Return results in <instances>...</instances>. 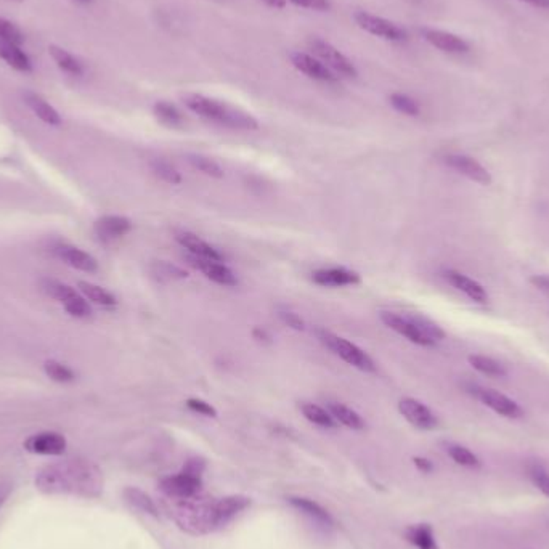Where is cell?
Masks as SVG:
<instances>
[{
  "mask_svg": "<svg viewBox=\"0 0 549 549\" xmlns=\"http://www.w3.org/2000/svg\"><path fill=\"white\" fill-rule=\"evenodd\" d=\"M414 464H416V467L419 471H423V472H430L434 469V466H432V462H430L429 460H426V458H414Z\"/></svg>",
  "mask_w": 549,
  "mask_h": 549,
  "instance_id": "bcb514c9",
  "label": "cell"
},
{
  "mask_svg": "<svg viewBox=\"0 0 549 549\" xmlns=\"http://www.w3.org/2000/svg\"><path fill=\"white\" fill-rule=\"evenodd\" d=\"M204 464L198 460H190L185 469L174 476L164 477L159 482L161 492L166 498H186L201 492V472Z\"/></svg>",
  "mask_w": 549,
  "mask_h": 549,
  "instance_id": "5b68a950",
  "label": "cell"
},
{
  "mask_svg": "<svg viewBox=\"0 0 549 549\" xmlns=\"http://www.w3.org/2000/svg\"><path fill=\"white\" fill-rule=\"evenodd\" d=\"M183 103L190 111L195 115L204 117V119L217 122L220 126H227L231 129H243V131H256L259 127V124L244 111L235 110L228 105L217 101L209 96L199 95V94H190L183 96Z\"/></svg>",
  "mask_w": 549,
  "mask_h": 549,
  "instance_id": "3957f363",
  "label": "cell"
},
{
  "mask_svg": "<svg viewBox=\"0 0 549 549\" xmlns=\"http://www.w3.org/2000/svg\"><path fill=\"white\" fill-rule=\"evenodd\" d=\"M466 390L469 392L472 397H476L477 400H481L483 405L492 408L499 416L509 419H519L524 416V410H522L519 403L514 402L513 398L506 397L502 392L495 389H485V387H481L477 384H467Z\"/></svg>",
  "mask_w": 549,
  "mask_h": 549,
  "instance_id": "52a82bcc",
  "label": "cell"
},
{
  "mask_svg": "<svg viewBox=\"0 0 549 549\" xmlns=\"http://www.w3.org/2000/svg\"><path fill=\"white\" fill-rule=\"evenodd\" d=\"M63 307L66 309L69 315L76 316V319H87V316L92 315V309H90V305L87 304V300H85L84 298H80L79 294L74 295V298H71L69 300H66V302L63 304Z\"/></svg>",
  "mask_w": 549,
  "mask_h": 549,
  "instance_id": "f35d334b",
  "label": "cell"
},
{
  "mask_svg": "<svg viewBox=\"0 0 549 549\" xmlns=\"http://www.w3.org/2000/svg\"><path fill=\"white\" fill-rule=\"evenodd\" d=\"M289 58L293 66L298 69V71L305 74L307 78L320 80V82H337L339 76H336V74L332 73L330 68L325 66L316 57L309 55V53L304 52H293Z\"/></svg>",
  "mask_w": 549,
  "mask_h": 549,
  "instance_id": "7c38bea8",
  "label": "cell"
},
{
  "mask_svg": "<svg viewBox=\"0 0 549 549\" xmlns=\"http://www.w3.org/2000/svg\"><path fill=\"white\" fill-rule=\"evenodd\" d=\"M444 277L455 289L461 291L462 294H466L467 298L477 304H485L488 300V294L485 288L481 283H477L476 279L467 277V274L458 272V270H446L444 272Z\"/></svg>",
  "mask_w": 549,
  "mask_h": 549,
  "instance_id": "ac0fdd59",
  "label": "cell"
},
{
  "mask_svg": "<svg viewBox=\"0 0 549 549\" xmlns=\"http://www.w3.org/2000/svg\"><path fill=\"white\" fill-rule=\"evenodd\" d=\"M446 451L451 460H453L456 464L464 466V467H478L481 466V460L472 453L469 448L461 445H448L446 446Z\"/></svg>",
  "mask_w": 549,
  "mask_h": 549,
  "instance_id": "8d00e7d4",
  "label": "cell"
},
{
  "mask_svg": "<svg viewBox=\"0 0 549 549\" xmlns=\"http://www.w3.org/2000/svg\"><path fill=\"white\" fill-rule=\"evenodd\" d=\"M0 58L20 73H31L32 63L31 58L26 55L24 50H21L20 45L12 44V42L0 41Z\"/></svg>",
  "mask_w": 549,
  "mask_h": 549,
  "instance_id": "603a6c76",
  "label": "cell"
},
{
  "mask_svg": "<svg viewBox=\"0 0 549 549\" xmlns=\"http://www.w3.org/2000/svg\"><path fill=\"white\" fill-rule=\"evenodd\" d=\"M254 337L259 339V341H267V339H270V336L267 335V331L261 330V328H256L254 330Z\"/></svg>",
  "mask_w": 549,
  "mask_h": 549,
  "instance_id": "f907efd6",
  "label": "cell"
},
{
  "mask_svg": "<svg viewBox=\"0 0 549 549\" xmlns=\"http://www.w3.org/2000/svg\"><path fill=\"white\" fill-rule=\"evenodd\" d=\"M78 2H84V3H87V2H90V0H78Z\"/></svg>",
  "mask_w": 549,
  "mask_h": 549,
  "instance_id": "816d5d0a",
  "label": "cell"
},
{
  "mask_svg": "<svg viewBox=\"0 0 549 549\" xmlns=\"http://www.w3.org/2000/svg\"><path fill=\"white\" fill-rule=\"evenodd\" d=\"M289 2L298 5V7L315 10V12H328L331 8L330 0H289Z\"/></svg>",
  "mask_w": 549,
  "mask_h": 549,
  "instance_id": "ee69618b",
  "label": "cell"
},
{
  "mask_svg": "<svg viewBox=\"0 0 549 549\" xmlns=\"http://www.w3.org/2000/svg\"><path fill=\"white\" fill-rule=\"evenodd\" d=\"M186 407L190 408L191 411L203 414V416H207V418L217 416V410H215L211 403H207L206 400H201V398H188Z\"/></svg>",
  "mask_w": 549,
  "mask_h": 549,
  "instance_id": "b9f144b4",
  "label": "cell"
},
{
  "mask_svg": "<svg viewBox=\"0 0 549 549\" xmlns=\"http://www.w3.org/2000/svg\"><path fill=\"white\" fill-rule=\"evenodd\" d=\"M10 485L8 483H0V508H2V504L5 503V499L8 498V495H10Z\"/></svg>",
  "mask_w": 549,
  "mask_h": 549,
  "instance_id": "c3c4849f",
  "label": "cell"
},
{
  "mask_svg": "<svg viewBox=\"0 0 549 549\" xmlns=\"http://www.w3.org/2000/svg\"><path fill=\"white\" fill-rule=\"evenodd\" d=\"M398 411L408 423L416 429L421 430H432L437 427L439 419L432 413L429 407L424 405L423 402L416 400V398L405 397L398 402Z\"/></svg>",
  "mask_w": 549,
  "mask_h": 549,
  "instance_id": "30bf717a",
  "label": "cell"
},
{
  "mask_svg": "<svg viewBox=\"0 0 549 549\" xmlns=\"http://www.w3.org/2000/svg\"><path fill=\"white\" fill-rule=\"evenodd\" d=\"M530 283L534 284L536 289H540L541 293L549 295V277L548 274H534V277L530 278Z\"/></svg>",
  "mask_w": 549,
  "mask_h": 549,
  "instance_id": "f6af8a7d",
  "label": "cell"
},
{
  "mask_svg": "<svg viewBox=\"0 0 549 549\" xmlns=\"http://www.w3.org/2000/svg\"><path fill=\"white\" fill-rule=\"evenodd\" d=\"M175 240L183 249H186L190 252V256L199 257V259H207V261H219L224 262V257L220 252L215 249L212 244H209L207 241H204L201 236H198L191 231L180 230L175 233Z\"/></svg>",
  "mask_w": 549,
  "mask_h": 549,
  "instance_id": "2e32d148",
  "label": "cell"
},
{
  "mask_svg": "<svg viewBox=\"0 0 549 549\" xmlns=\"http://www.w3.org/2000/svg\"><path fill=\"white\" fill-rule=\"evenodd\" d=\"M355 23L358 24V28L369 32L376 37H381L384 41L390 42H402L407 39L405 29H402L400 26H397L392 21L382 18V16H376L369 12H357L353 15Z\"/></svg>",
  "mask_w": 549,
  "mask_h": 549,
  "instance_id": "9c48e42d",
  "label": "cell"
},
{
  "mask_svg": "<svg viewBox=\"0 0 549 549\" xmlns=\"http://www.w3.org/2000/svg\"><path fill=\"white\" fill-rule=\"evenodd\" d=\"M328 411L331 413V416L335 418V421L337 424H342V426H346L349 429L362 430L366 426L365 419L360 416L357 411L352 410V408L344 405V403H337V402L328 403Z\"/></svg>",
  "mask_w": 549,
  "mask_h": 549,
  "instance_id": "cb8c5ba5",
  "label": "cell"
},
{
  "mask_svg": "<svg viewBox=\"0 0 549 549\" xmlns=\"http://www.w3.org/2000/svg\"><path fill=\"white\" fill-rule=\"evenodd\" d=\"M94 230L98 240L110 243V241L126 236L132 230V222L131 219L122 217V215H103L96 220Z\"/></svg>",
  "mask_w": 549,
  "mask_h": 549,
  "instance_id": "e0dca14e",
  "label": "cell"
},
{
  "mask_svg": "<svg viewBox=\"0 0 549 549\" xmlns=\"http://www.w3.org/2000/svg\"><path fill=\"white\" fill-rule=\"evenodd\" d=\"M153 112L154 116L158 117V121L163 122L164 126L179 127L183 122L182 112L177 110L175 105L169 103V101H158V103L153 106Z\"/></svg>",
  "mask_w": 549,
  "mask_h": 549,
  "instance_id": "1f68e13d",
  "label": "cell"
},
{
  "mask_svg": "<svg viewBox=\"0 0 549 549\" xmlns=\"http://www.w3.org/2000/svg\"><path fill=\"white\" fill-rule=\"evenodd\" d=\"M188 263L195 267L196 270L201 272L207 279H211V281H214L215 284H220V286L233 288V286H236V284H238V278H236V274L231 272L224 262L199 259V257L190 256L188 257Z\"/></svg>",
  "mask_w": 549,
  "mask_h": 549,
  "instance_id": "4fadbf2b",
  "label": "cell"
},
{
  "mask_svg": "<svg viewBox=\"0 0 549 549\" xmlns=\"http://www.w3.org/2000/svg\"><path fill=\"white\" fill-rule=\"evenodd\" d=\"M44 371L45 374L55 382H71L76 378L74 371L71 368H68L66 365H63L57 360H47L44 363Z\"/></svg>",
  "mask_w": 549,
  "mask_h": 549,
  "instance_id": "74e56055",
  "label": "cell"
},
{
  "mask_svg": "<svg viewBox=\"0 0 549 549\" xmlns=\"http://www.w3.org/2000/svg\"><path fill=\"white\" fill-rule=\"evenodd\" d=\"M41 288L47 295H50L52 299H55L61 304H64L66 300L74 298V295H78L76 291H74L71 286H68V284L57 281V279H50V278L42 279Z\"/></svg>",
  "mask_w": 549,
  "mask_h": 549,
  "instance_id": "d6a6232c",
  "label": "cell"
},
{
  "mask_svg": "<svg viewBox=\"0 0 549 549\" xmlns=\"http://www.w3.org/2000/svg\"><path fill=\"white\" fill-rule=\"evenodd\" d=\"M79 289L85 298H87L90 302H94L96 305L101 307H115L117 304V300L115 295H112L110 291H106L105 288L96 286L94 283L89 281H79Z\"/></svg>",
  "mask_w": 549,
  "mask_h": 549,
  "instance_id": "f546056e",
  "label": "cell"
},
{
  "mask_svg": "<svg viewBox=\"0 0 549 549\" xmlns=\"http://www.w3.org/2000/svg\"><path fill=\"white\" fill-rule=\"evenodd\" d=\"M36 488L45 495L98 498L103 493V474L98 466L82 458L53 462L37 472Z\"/></svg>",
  "mask_w": 549,
  "mask_h": 549,
  "instance_id": "6da1fadb",
  "label": "cell"
},
{
  "mask_svg": "<svg viewBox=\"0 0 549 549\" xmlns=\"http://www.w3.org/2000/svg\"><path fill=\"white\" fill-rule=\"evenodd\" d=\"M152 169L154 172L156 177H159L161 180H164L169 185H180L183 182V177L179 170H177L175 166H172L170 163L164 159H154L152 161Z\"/></svg>",
  "mask_w": 549,
  "mask_h": 549,
  "instance_id": "e575fe53",
  "label": "cell"
},
{
  "mask_svg": "<svg viewBox=\"0 0 549 549\" xmlns=\"http://www.w3.org/2000/svg\"><path fill=\"white\" fill-rule=\"evenodd\" d=\"M289 503H291V506H294L299 513H302L305 518H309L312 522H314L316 527H321V529L330 530V529H332V525H335V522H332V518L330 515V513H328L325 508H321L319 503L312 502V499H309V498L293 497V498H289Z\"/></svg>",
  "mask_w": 549,
  "mask_h": 549,
  "instance_id": "44dd1931",
  "label": "cell"
},
{
  "mask_svg": "<svg viewBox=\"0 0 549 549\" xmlns=\"http://www.w3.org/2000/svg\"><path fill=\"white\" fill-rule=\"evenodd\" d=\"M408 541L413 543L418 549H439L437 541H435L434 532L427 524L413 525L407 530Z\"/></svg>",
  "mask_w": 549,
  "mask_h": 549,
  "instance_id": "f1b7e54d",
  "label": "cell"
},
{
  "mask_svg": "<svg viewBox=\"0 0 549 549\" xmlns=\"http://www.w3.org/2000/svg\"><path fill=\"white\" fill-rule=\"evenodd\" d=\"M23 98L24 103L31 108V111L34 112L42 122L48 124V126H60L61 117L58 115V111L50 103H47L41 95L34 94V92H24Z\"/></svg>",
  "mask_w": 549,
  "mask_h": 549,
  "instance_id": "7402d4cb",
  "label": "cell"
},
{
  "mask_svg": "<svg viewBox=\"0 0 549 549\" xmlns=\"http://www.w3.org/2000/svg\"><path fill=\"white\" fill-rule=\"evenodd\" d=\"M423 36L430 45L439 48V50H442L445 53L469 52V44H467L464 39H461L460 36L451 34V32L440 31V29H424Z\"/></svg>",
  "mask_w": 549,
  "mask_h": 549,
  "instance_id": "d6986e66",
  "label": "cell"
},
{
  "mask_svg": "<svg viewBox=\"0 0 549 549\" xmlns=\"http://www.w3.org/2000/svg\"><path fill=\"white\" fill-rule=\"evenodd\" d=\"M152 272L156 278L163 279V281H174V279L188 278V273L183 270V268L166 261L154 262L152 265Z\"/></svg>",
  "mask_w": 549,
  "mask_h": 549,
  "instance_id": "836d02e7",
  "label": "cell"
},
{
  "mask_svg": "<svg viewBox=\"0 0 549 549\" xmlns=\"http://www.w3.org/2000/svg\"><path fill=\"white\" fill-rule=\"evenodd\" d=\"M300 411H302L307 421L315 424V426L325 429H332L337 426V423L335 421V418L331 416V413L320 405H315V403H302V405H300Z\"/></svg>",
  "mask_w": 549,
  "mask_h": 549,
  "instance_id": "83f0119b",
  "label": "cell"
},
{
  "mask_svg": "<svg viewBox=\"0 0 549 549\" xmlns=\"http://www.w3.org/2000/svg\"><path fill=\"white\" fill-rule=\"evenodd\" d=\"M530 478L535 483V487L549 498V474L543 467L534 466L530 469Z\"/></svg>",
  "mask_w": 549,
  "mask_h": 549,
  "instance_id": "60d3db41",
  "label": "cell"
},
{
  "mask_svg": "<svg viewBox=\"0 0 549 549\" xmlns=\"http://www.w3.org/2000/svg\"><path fill=\"white\" fill-rule=\"evenodd\" d=\"M315 336L328 351L337 355L339 358H342L344 362L353 366V368L365 371V373H374L376 371L373 358L363 349H360L357 344L347 341V339L337 336L335 332L325 330V328H316Z\"/></svg>",
  "mask_w": 549,
  "mask_h": 549,
  "instance_id": "277c9868",
  "label": "cell"
},
{
  "mask_svg": "<svg viewBox=\"0 0 549 549\" xmlns=\"http://www.w3.org/2000/svg\"><path fill=\"white\" fill-rule=\"evenodd\" d=\"M0 41L12 42V44L21 45L24 42V36H23V32L16 28L12 21L5 20V18H2V16H0Z\"/></svg>",
  "mask_w": 549,
  "mask_h": 549,
  "instance_id": "ab89813d",
  "label": "cell"
},
{
  "mask_svg": "<svg viewBox=\"0 0 549 549\" xmlns=\"http://www.w3.org/2000/svg\"><path fill=\"white\" fill-rule=\"evenodd\" d=\"M310 50L314 52V55L319 58V60L331 69L336 76L342 78H357V68L355 64L349 60V58L344 55L341 50L330 44L328 41H323L320 37H314L309 42Z\"/></svg>",
  "mask_w": 549,
  "mask_h": 549,
  "instance_id": "8992f818",
  "label": "cell"
},
{
  "mask_svg": "<svg viewBox=\"0 0 549 549\" xmlns=\"http://www.w3.org/2000/svg\"><path fill=\"white\" fill-rule=\"evenodd\" d=\"M164 504L177 525L191 535H207L225 527L219 499L201 492L186 498H166Z\"/></svg>",
  "mask_w": 549,
  "mask_h": 549,
  "instance_id": "7a4b0ae2",
  "label": "cell"
},
{
  "mask_svg": "<svg viewBox=\"0 0 549 549\" xmlns=\"http://www.w3.org/2000/svg\"><path fill=\"white\" fill-rule=\"evenodd\" d=\"M279 320H281L284 325L293 328L295 331H304L305 330V321L302 320V316L295 314V312L291 310H279L278 312Z\"/></svg>",
  "mask_w": 549,
  "mask_h": 549,
  "instance_id": "7bdbcfd3",
  "label": "cell"
},
{
  "mask_svg": "<svg viewBox=\"0 0 549 549\" xmlns=\"http://www.w3.org/2000/svg\"><path fill=\"white\" fill-rule=\"evenodd\" d=\"M390 105L394 106V110L402 112V115L405 116H411V117H416L419 116V112H421V108H419V103L414 98H411L410 95L407 94H395L390 95Z\"/></svg>",
  "mask_w": 549,
  "mask_h": 549,
  "instance_id": "d590c367",
  "label": "cell"
},
{
  "mask_svg": "<svg viewBox=\"0 0 549 549\" xmlns=\"http://www.w3.org/2000/svg\"><path fill=\"white\" fill-rule=\"evenodd\" d=\"M444 164L446 168L456 170L458 174L467 177V179L481 183V185H490L493 182L492 174H490L488 169L483 168V166L478 163L477 159L471 158V156L466 154H446L444 156Z\"/></svg>",
  "mask_w": 549,
  "mask_h": 549,
  "instance_id": "8fae6325",
  "label": "cell"
},
{
  "mask_svg": "<svg viewBox=\"0 0 549 549\" xmlns=\"http://www.w3.org/2000/svg\"><path fill=\"white\" fill-rule=\"evenodd\" d=\"M520 2H525V3L532 5V7H536V8L549 10V0H520Z\"/></svg>",
  "mask_w": 549,
  "mask_h": 549,
  "instance_id": "7dc6e473",
  "label": "cell"
},
{
  "mask_svg": "<svg viewBox=\"0 0 549 549\" xmlns=\"http://www.w3.org/2000/svg\"><path fill=\"white\" fill-rule=\"evenodd\" d=\"M124 498H126V502L132 506V508H136L138 511H142L145 514H149L153 515V518H158L159 515V511H158V506L153 502L152 498H149V495H147L143 492V490L136 488V487H127L124 490Z\"/></svg>",
  "mask_w": 549,
  "mask_h": 549,
  "instance_id": "484cf974",
  "label": "cell"
},
{
  "mask_svg": "<svg viewBox=\"0 0 549 549\" xmlns=\"http://www.w3.org/2000/svg\"><path fill=\"white\" fill-rule=\"evenodd\" d=\"M188 163L191 164L193 169H196L201 174L212 177V179H222L224 177V169L220 168L219 163H215L214 159L207 158V156L203 154H188L186 156Z\"/></svg>",
  "mask_w": 549,
  "mask_h": 549,
  "instance_id": "4dcf8cb0",
  "label": "cell"
},
{
  "mask_svg": "<svg viewBox=\"0 0 549 549\" xmlns=\"http://www.w3.org/2000/svg\"><path fill=\"white\" fill-rule=\"evenodd\" d=\"M262 2L272 8H284L286 7L288 0H262Z\"/></svg>",
  "mask_w": 549,
  "mask_h": 549,
  "instance_id": "681fc988",
  "label": "cell"
},
{
  "mask_svg": "<svg viewBox=\"0 0 549 549\" xmlns=\"http://www.w3.org/2000/svg\"><path fill=\"white\" fill-rule=\"evenodd\" d=\"M48 53H50L52 60L57 63V66L60 68L63 73L69 74V76H82V64L68 50H64V48L58 45H50L48 47Z\"/></svg>",
  "mask_w": 549,
  "mask_h": 549,
  "instance_id": "d4e9b609",
  "label": "cell"
},
{
  "mask_svg": "<svg viewBox=\"0 0 549 549\" xmlns=\"http://www.w3.org/2000/svg\"><path fill=\"white\" fill-rule=\"evenodd\" d=\"M467 360H469L474 369L488 376V378H506L508 376V369L504 368V365L492 357H487V355H469Z\"/></svg>",
  "mask_w": 549,
  "mask_h": 549,
  "instance_id": "4316f807",
  "label": "cell"
},
{
  "mask_svg": "<svg viewBox=\"0 0 549 549\" xmlns=\"http://www.w3.org/2000/svg\"><path fill=\"white\" fill-rule=\"evenodd\" d=\"M312 279L315 284L325 288H342V286H355L362 279L360 274L353 270L344 267H332V268H320L312 273Z\"/></svg>",
  "mask_w": 549,
  "mask_h": 549,
  "instance_id": "9a60e30c",
  "label": "cell"
},
{
  "mask_svg": "<svg viewBox=\"0 0 549 549\" xmlns=\"http://www.w3.org/2000/svg\"><path fill=\"white\" fill-rule=\"evenodd\" d=\"M55 252L63 262H66L68 265L76 268V270L87 273H94L98 270V262H96L95 257L90 256L89 252L79 249V247L63 244L58 246Z\"/></svg>",
  "mask_w": 549,
  "mask_h": 549,
  "instance_id": "ffe728a7",
  "label": "cell"
},
{
  "mask_svg": "<svg viewBox=\"0 0 549 549\" xmlns=\"http://www.w3.org/2000/svg\"><path fill=\"white\" fill-rule=\"evenodd\" d=\"M381 321L387 328L395 331L397 335L407 337L408 341L423 347H432L435 341H432L421 328H419L410 315H400L395 312H381Z\"/></svg>",
  "mask_w": 549,
  "mask_h": 549,
  "instance_id": "ba28073f",
  "label": "cell"
},
{
  "mask_svg": "<svg viewBox=\"0 0 549 549\" xmlns=\"http://www.w3.org/2000/svg\"><path fill=\"white\" fill-rule=\"evenodd\" d=\"M24 448L34 455L58 456L66 450V439L58 432L34 434L24 442Z\"/></svg>",
  "mask_w": 549,
  "mask_h": 549,
  "instance_id": "5bb4252c",
  "label": "cell"
}]
</instances>
